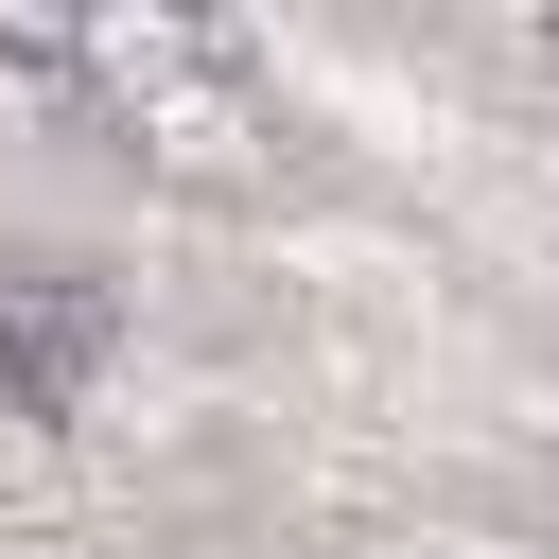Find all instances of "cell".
<instances>
[{"label":"cell","instance_id":"obj_1","mask_svg":"<svg viewBox=\"0 0 559 559\" xmlns=\"http://www.w3.org/2000/svg\"><path fill=\"white\" fill-rule=\"evenodd\" d=\"M105 332H122V314H105L87 280H52V297H17V314H0V384H17L35 419H70V402H87V367H105Z\"/></svg>","mask_w":559,"mask_h":559}]
</instances>
